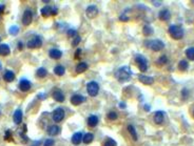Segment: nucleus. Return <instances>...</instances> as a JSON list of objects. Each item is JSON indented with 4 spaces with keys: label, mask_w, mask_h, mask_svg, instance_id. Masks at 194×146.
Listing matches in <instances>:
<instances>
[{
    "label": "nucleus",
    "mask_w": 194,
    "mask_h": 146,
    "mask_svg": "<svg viewBox=\"0 0 194 146\" xmlns=\"http://www.w3.org/2000/svg\"><path fill=\"white\" fill-rule=\"evenodd\" d=\"M116 79H117L119 82H126L129 81L132 77V71L131 68L129 66H121L117 69L115 74Z\"/></svg>",
    "instance_id": "1"
},
{
    "label": "nucleus",
    "mask_w": 194,
    "mask_h": 146,
    "mask_svg": "<svg viewBox=\"0 0 194 146\" xmlns=\"http://www.w3.org/2000/svg\"><path fill=\"white\" fill-rule=\"evenodd\" d=\"M168 32H169V34H170V36L172 37L173 39L179 40L184 37V29H183L181 26L171 25V26H169Z\"/></svg>",
    "instance_id": "2"
},
{
    "label": "nucleus",
    "mask_w": 194,
    "mask_h": 146,
    "mask_svg": "<svg viewBox=\"0 0 194 146\" xmlns=\"http://www.w3.org/2000/svg\"><path fill=\"white\" fill-rule=\"evenodd\" d=\"M144 45L148 46L149 48H151L154 52H159L165 47V43L161 40L156 39V40H148L144 42Z\"/></svg>",
    "instance_id": "3"
},
{
    "label": "nucleus",
    "mask_w": 194,
    "mask_h": 146,
    "mask_svg": "<svg viewBox=\"0 0 194 146\" xmlns=\"http://www.w3.org/2000/svg\"><path fill=\"white\" fill-rule=\"evenodd\" d=\"M135 62H136L137 66H138L140 72H146L148 69V61L147 59L142 55H136L135 56Z\"/></svg>",
    "instance_id": "4"
},
{
    "label": "nucleus",
    "mask_w": 194,
    "mask_h": 146,
    "mask_svg": "<svg viewBox=\"0 0 194 146\" xmlns=\"http://www.w3.org/2000/svg\"><path fill=\"white\" fill-rule=\"evenodd\" d=\"M87 91L89 96L95 97L97 96L98 91H99V85L97 83L96 81H90L89 83L87 84Z\"/></svg>",
    "instance_id": "5"
},
{
    "label": "nucleus",
    "mask_w": 194,
    "mask_h": 146,
    "mask_svg": "<svg viewBox=\"0 0 194 146\" xmlns=\"http://www.w3.org/2000/svg\"><path fill=\"white\" fill-rule=\"evenodd\" d=\"M41 45H42L41 38L38 36H33L31 39L28 41L26 46L29 47V48H38V47H41Z\"/></svg>",
    "instance_id": "6"
},
{
    "label": "nucleus",
    "mask_w": 194,
    "mask_h": 146,
    "mask_svg": "<svg viewBox=\"0 0 194 146\" xmlns=\"http://www.w3.org/2000/svg\"><path fill=\"white\" fill-rule=\"evenodd\" d=\"M64 118V110L61 107H57L54 112H53V120L55 121L56 123L61 122Z\"/></svg>",
    "instance_id": "7"
},
{
    "label": "nucleus",
    "mask_w": 194,
    "mask_h": 146,
    "mask_svg": "<svg viewBox=\"0 0 194 146\" xmlns=\"http://www.w3.org/2000/svg\"><path fill=\"white\" fill-rule=\"evenodd\" d=\"M40 13L43 17H50L52 15H56L58 13V10L56 8H52V6H47H47L41 8Z\"/></svg>",
    "instance_id": "8"
},
{
    "label": "nucleus",
    "mask_w": 194,
    "mask_h": 146,
    "mask_svg": "<svg viewBox=\"0 0 194 146\" xmlns=\"http://www.w3.org/2000/svg\"><path fill=\"white\" fill-rule=\"evenodd\" d=\"M32 20H33V13L30 10H25L23 13V16H22V23H23V25H30L32 23Z\"/></svg>",
    "instance_id": "9"
},
{
    "label": "nucleus",
    "mask_w": 194,
    "mask_h": 146,
    "mask_svg": "<svg viewBox=\"0 0 194 146\" xmlns=\"http://www.w3.org/2000/svg\"><path fill=\"white\" fill-rule=\"evenodd\" d=\"M97 14H98V10H97V8L95 6V5H90V6H88L87 10H86V15H87L88 18H95L97 16Z\"/></svg>",
    "instance_id": "10"
},
{
    "label": "nucleus",
    "mask_w": 194,
    "mask_h": 146,
    "mask_svg": "<svg viewBox=\"0 0 194 146\" xmlns=\"http://www.w3.org/2000/svg\"><path fill=\"white\" fill-rule=\"evenodd\" d=\"M84 101H86V98L84 96H81V95H74V96L71 97V103L73 105H75V106L80 105Z\"/></svg>",
    "instance_id": "11"
},
{
    "label": "nucleus",
    "mask_w": 194,
    "mask_h": 146,
    "mask_svg": "<svg viewBox=\"0 0 194 146\" xmlns=\"http://www.w3.org/2000/svg\"><path fill=\"white\" fill-rule=\"evenodd\" d=\"M53 99L57 102H63L64 101V95L59 88H56L53 91Z\"/></svg>",
    "instance_id": "12"
},
{
    "label": "nucleus",
    "mask_w": 194,
    "mask_h": 146,
    "mask_svg": "<svg viewBox=\"0 0 194 146\" xmlns=\"http://www.w3.org/2000/svg\"><path fill=\"white\" fill-rule=\"evenodd\" d=\"M138 80L142 82L144 85H151V84L154 83V79L152 77H149V76L146 75H139L138 76Z\"/></svg>",
    "instance_id": "13"
},
{
    "label": "nucleus",
    "mask_w": 194,
    "mask_h": 146,
    "mask_svg": "<svg viewBox=\"0 0 194 146\" xmlns=\"http://www.w3.org/2000/svg\"><path fill=\"white\" fill-rule=\"evenodd\" d=\"M158 18L161 21H168L171 18V13L170 11L167 10V8H164L158 13Z\"/></svg>",
    "instance_id": "14"
},
{
    "label": "nucleus",
    "mask_w": 194,
    "mask_h": 146,
    "mask_svg": "<svg viewBox=\"0 0 194 146\" xmlns=\"http://www.w3.org/2000/svg\"><path fill=\"white\" fill-rule=\"evenodd\" d=\"M31 87H32L31 82H30L29 80H26V79H22V80L19 82V88L22 91H28Z\"/></svg>",
    "instance_id": "15"
},
{
    "label": "nucleus",
    "mask_w": 194,
    "mask_h": 146,
    "mask_svg": "<svg viewBox=\"0 0 194 146\" xmlns=\"http://www.w3.org/2000/svg\"><path fill=\"white\" fill-rule=\"evenodd\" d=\"M164 119H165V114L163 112L158 110V112H156L154 114V122L156 124H158V125L164 122Z\"/></svg>",
    "instance_id": "16"
},
{
    "label": "nucleus",
    "mask_w": 194,
    "mask_h": 146,
    "mask_svg": "<svg viewBox=\"0 0 194 146\" xmlns=\"http://www.w3.org/2000/svg\"><path fill=\"white\" fill-rule=\"evenodd\" d=\"M49 55L52 59H55V60H58V59H60L61 56H62V53L61 51H59L58 48H52L49 53Z\"/></svg>",
    "instance_id": "17"
},
{
    "label": "nucleus",
    "mask_w": 194,
    "mask_h": 146,
    "mask_svg": "<svg viewBox=\"0 0 194 146\" xmlns=\"http://www.w3.org/2000/svg\"><path fill=\"white\" fill-rule=\"evenodd\" d=\"M22 116H23L22 110H16L15 112H14V115H13L14 122H15L16 124H20L21 121H22Z\"/></svg>",
    "instance_id": "18"
},
{
    "label": "nucleus",
    "mask_w": 194,
    "mask_h": 146,
    "mask_svg": "<svg viewBox=\"0 0 194 146\" xmlns=\"http://www.w3.org/2000/svg\"><path fill=\"white\" fill-rule=\"evenodd\" d=\"M82 139H84V137H82V133H80V131L75 133L73 135V137H72V143H73L74 145H78V144H80Z\"/></svg>",
    "instance_id": "19"
},
{
    "label": "nucleus",
    "mask_w": 194,
    "mask_h": 146,
    "mask_svg": "<svg viewBox=\"0 0 194 146\" xmlns=\"http://www.w3.org/2000/svg\"><path fill=\"white\" fill-rule=\"evenodd\" d=\"M47 133L50 136H57L58 133H60V127L58 125H51L47 129Z\"/></svg>",
    "instance_id": "20"
},
{
    "label": "nucleus",
    "mask_w": 194,
    "mask_h": 146,
    "mask_svg": "<svg viewBox=\"0 0 194 146\" xmlns=\"http://www.w3.org/2000/svg\"><path fill=\"white\" fill-rule=\"evenodd\" d=\"M11 53V48L8 44H0V56H8L10 55Z\"/></svg>",
    "instance_id": "21"
},
{
    "label": "nucleus",
    "mask_w": 194,
    "mask_h": 146,
    "mask_svg": "<svg viewBox=\"0 0 194 146\" xmlns=\"http://www.w3.org/2000/svg\"><path fill=\"white\" fill-rule=\"evenodd\" d=\"M98 123V117L95 115H91L88 119V125L91 126V127H95Z\"/></svg>",
    "instance_id": "22"
},
{
    "label": "nucleus",
    "mask_w": 194,
    "mask_h": 146,
    "mask_svg": "<svg viewBox=\"0 0 194 146\" xmlns=\"http://www.w3.org/2000/svg\"><path fill=\"white\" fill-rule=\"evenodd\" d=\"M3 79H4L6 82H12V81L15 79V74L12 71H6L3 75Z\"/></svg>",
    "instance_id": "23"
},
{
    "label": "nucleus",
    "mask_w": 194,
    "mask_h": 146,
    "mask_svg": "<svg viewBox=\"0 0 194 146\" xmlns=\"http://www.w3.org/2000/svg\"><path fill=\"white\" fill-rule=\"evenodd\" d=\"M88 69V64L86 62H80L78 65L76 66V73L77 74H81Z\"/></svg>",
    "instance_id": "24"
},
{
    "label": "nucleus",
    "mask_w": 194,
    "mask_h": 146,
    "mask_svg": "<svg viewBox=\"0 0 194 146\" xmlns=\"http://www.w3.org/2000/svg\"><path fill=\"white\" fill-rule=\"evenodd\" d=\"M154 33V29H153V27L150 24H147V25L144 26V29H142V34L144 35V36H151V35Z\"/></svg>",
    "instance_id": "25"
},
{
    "label": "nucleus",
    "mask_w": 194,
    "mask_h": 146,
    "mask_svg": "<svg viewBox=\"0 0 194 146\" xmlns=\"http://www.w3.org/2000/svg\"><path fill=\"white\" fill-rule=\"evenodd\" d=\"M82 140H84V142L86 144H90L93 140H94V135H93L92 133H86V135L84 136V139H82Z\"/></svg>",
    "instance_id": "26"
},
{
    "label": "nucleus",
    "mask_w": 194,
    "mask_h": 146,
    "mask_svg": "<svg viewBox=\"0 0 194 146\" xmlns=\"http://www.w3.org/2000/svg\"><path fill=\"white\" fill-rule=\"evenodd\" d=\"M54 73L58 76H62L63 74L66 73V68L62 65H56L55 68H54Z\"/></svg>",
    "instance_id": "27"
},
{
    "label": "nucleus",
    "mask_w": 194,
    "mask_h": 146,
    "mask_svg": "<svg viewBox=\"0 0 194 146\" xmlns=\"http://www.w3.org/2000/svg\"><path fill=\"white\" fill-rule=\"evenodd\" d=\"M186 56L187 58L191 61H194V47H189L186 50Z\"/></svg>",
    "instance_id": "28"
},
{
    "label": "nucleus",
    "mask_w": 194,
    "mask_h": 146,
    "mask_svg": "<svg viewBox=\"0 0 194 146\" xmlns=\"http://www.w3.org/2000/svg\"><path fill=\"white\" fill-rule=\"evenodd\" d=\"M36 75H37V77H39V78H45V76L47 75V71L45 67H39L37 69Z\"/></svg>",
    "instance_id": "29"
},
{
    "label": "nucleus",
    "mask_w": 194,
    "mask_h": 146,
    "mask_svg": "<svg viewBox=\"0 0 194 146\" xmlns=\"http://www.w3.org/2000/svg\"><path fill=\"white\" fill-rule=\"evenodd\" d=\"M188 66H189V64H188V62H187L186 60L179 61V63H178V69L179 71L186 72L187 69H188Z\"/></svg>",
    "instance_id": "30"
},
{
    "label": "nucleus",
    "mask_w": 194,
    "mask_h": 146,
    "mask_svg": "<svg viewBox=\"0 0 194 146\" xmlns=\"http://www.w3.org/2000/svg\"><path fill=\"white\" fill-rule=\"evenodd\" d=\"M128 131L130 133V135L132 136V138L136 141L137 140V133H136V131H135V127L130 124V125H128Z\"/></svg>",
    "instance_id": "31"
},
{
    "label": "nucleus",
    "mask_w": 194,
    "mask_h": 146,
    "mask_svg": "<svg viewBox=\"0 0 194 146\" xmlns=\"http://www.w3.org/2000/svg\"><path fill=\"white\" fill-rule=\"evenodd\" d=\"M102 146H117V143H116L114 139L107 138L105 140V142H103V144H102Z\"/></svg>",
    "instance_id": "32"
},
{
    "label": "nucleus",
    "mask_w": 194,
    "mask_h": 146,
    "mask_svg": "<svg viewBox=\"0 0 194 146\" xmlns=\"http://www.w3.org/2000/svg\"><path fill=\"white\" fill-rule=\"evenodd\" d=\"M167 62H168V58H167V56H165V55L160 56V57L157 59V61H156V63H157L158 65H165Z\"/></svg>",
    "instance_id": "33"
},
{
    "label": "nucleus",
    "mask_w": 194,
    "mask_h": 146,
    "mask_svg": "<svg viewBox=\"0 0 194 146\" xmlns=\"http://www.w3.org/2000/svg\"><path fill=\"white\" fill-rule=\"evenodd\" d=\"M108 118L110 119V120L114 121V120H117V118H118V115L116 114L115 112H110L109 114H108Z\"/></svg>",
    "instance_id": "34"
},
{
    "label": "nucleus",
    "mask_w": 194,
    "mask_h": 146,
    "mask_svg": "<svg viewBox=\"0 0 194 146\" xmlns=\"http://www.w3.org/2000/svg\"><path fill=\"white\" fill-rule=\"evenodd\" d=\"M18 32H19V27L17 25H13L10 27V34L11 35H17Z\"/></svg>",
    "instance_id": "35"
},
{
    "label": "nucleus",
    "mask_w": 194,
    "mask_h": 146,
    "mask_svg": "<svg viewBox=\"0 0 194 146\" xmlns=\"http://www.w3.org/2000/svg\"><path fill=\"white\" fill-rule=\"evenodd\" d=\"M80 41H81V38L79 36H76L74 38L73 42H72V45H73V46H76V45H78L79 43H80Z\"/></svg>",
    "instance_id": "36"
},
{
    "label": "nucleus",
    "mask_w": 194,
    "mask_h": 146,
    "mask_svg": "<svg viewBox=\"0 0 194 146\" xmlns=\"http://www.w3.org/2000/svg\"><path fill=\"white\" fill-rule=\"evenodd\" d=\"M54 145V140H52V139H47L45 141V143H43V146H53Z\"/></svg>",
    "instance_id": "37"
},
{
    "label": "nucleus",
    "mask_w": 194,
    "mask_h": 146,
    "mask_svg": "<svg viewBox=\"0 0 194 146\" xmlns=\"http://www.w3.org/2000/svg\"><path fill=\"white\" fill-rule=\"evenodd\" d=\"M76 33L77 32L75 29H69L68 31V36L69 37H76Z\"/></svg>",
    "instance_id": "38"
},
{
    "label": "nucleus",
    "mask_w": 194,
    "mask_h": 146,
    "mask_svg": "<svg viewBox=\"0 0 194 146\" xmlns=\"http://www.w3.org/2000/svg\"><path fill=\"white\" fill-rule=\"evenodd\" d=\"M181 95H183V97H184V99H186L187 97H188V95H189V91H188V89H187V88L183 89V91H181Z\"/></svg>",
    "instance_id": "39"
},
{
    "label": "nucleus",
    "mask_w": 194,
    "mask_h": 146,
    "mask_svg": "<svg viewBox=\"0 0 194 146\" xmlns=\"http://www.w3.org/2000/svg\"><path fill=\"white\" fill-rule=\"evenodd\" d=\"M80 54H81V50H80V48H77L76 53H75V59H79Z\"/></svg>",
    "instance_id": "40"
},
{
    "label": "nucleus",
    "mask_w": 194,
    "mask_h": 146,
    "mask_svg": "<svg viewBox=\"0 0 194 146\" xmlns=\"http://www.w3.org/2000/svg\"><path fill=\"white\" fill-rule=\"evenodd\" d=\"M119 19H120V21H128L129 20V18L127 17L126 14H122V15L119 17Z\"/></svg>",
    "instance_id": "41"
},
{
    "label": "nucleus",
    "mask_w": 194,
    "mask_h": 146,
    "mask_svg": "<svg viewBox=\"0 0 194 146\" xmlns=\"http://www.w3.org/2000/svg\"><path fill=\"white\" fill-rule=\"evenodd\" d=\"M18 48L19 50H22V48H23V43H22L21 41L18 42Z\"/></svg>",
    "instance_id": "42"
},
{
    "label": "nucleus",
    "mask_w": 194,
    "mask_h": 146,
    "mask_svg": "<svg viewBox=\"0 0 194 146\" xmlns=\"http://www.w3.org/2000/svg\"><path fill=\"white\" fill-rule=\"evenodd\" d=\"M4 5H0V15H1V13H2L3 11H4Z\"/></svg>",
    "instance_id": "43"
},
{
    "label": "nucleus",
    "mask_w": 194,
    "mask_h": 146,
    "mask_svg": "<svg viewBox=\"0 0 194 146\" xmlns=\"http://www.w3.org/2000/svg\"><path fill=\"white\" fill-rule=\"evenodd\" d=\"M10 136H11V133H10V131H6V136H5V139L8 140V139L10 138Z\"/></svg>",
    "instance_id": "44"
},
{
    "label": "nucleus",
    "mask_w": 194,
    "mask_h": 146,
    "mask_svg": "<svg viewBox=\"0 0 194 146\" xmlns=\"http://www.w3.org/2000/svg\"><path fill=\"white\" fill-rule=\"evenodd\" d=\"M152 3H153V4H155V5L161 4V2H160V1H152Z\"/></svg>",
    "instance_id": "45"
},
{
    "label": "nucleus",
    "mask_w": 194,
    "mask_h": 146,
    "mask_svg": "<svg viewBox=\"0 0 194 146\" xmlns=\"http://www.w3.org/2000/svg\"><path fill=\"white\" fill-rule=\"evenodd\" d=\"M144 110H146V112H149V110H150V106H149V105H144Z\"/></svg>",
    "instance_id": "46"
},
{
    "label": "nucleus",
    "mask_w": 194,
    "mask_h": 146,
    "mask_svg": "<svg viewBox=\"0 0 194 146\" xmlns=\"http://www.w3.org/2000/svg\"><path fill=\"white\" fill-rule=\"evenodd\" d=\"M40 143H41L40 141H35V143H34V145H33V146H39Z\"/></svg>",
    "instance_id": "47"
},
{
    "label": "nucleus",
    "mask_w": 194,
    "mask_h": 146,
    "mask_svg": "<svg viewBox=\"0 0 194 146\" xmlns=\"http://www.w3.org/2000/svg\"><path fill=\"white\" fill-rule=\"evenodd\" d=\"M119 106H120V107H126V104H125V103H120V104H119Z\"/></svg>",
    "instance_id": "48"
},
{
    "label": "nucleus",
    "mask_w": 194,
    "mask_h": 146,
    "mask_svg": "<svg viewBox=\"0 0 194 146\" xmlns=\"http://www.w3.org/2000/svg\"><path fill=\"white\" fill-rule=\"evenodd\" d=\"M1 68H2V65H1V63H0V71H1Z\"/></svg>",
    "instance_id": "49"
},
{
    "label": "nucleus",
    "mask_w": 194,
    "mask_h": 146,
    "mask_svg": "<svg viewBox=\"0 0 194 146\" xmlns=\"http://www.w3.org/2000/svg\"><path fill=\"white\" fill-rule=\"evenodd\" d=\"M193 117H194V112H193Z\"/></svg>",
    "instance_id": "50"
},
{
    "label": "nucleus",
    "mask_w": 194,
    "mask_h": 146,
    "mask_svg": "<svg viewBox=\"0 0 194 146\" xmlns=\"http://www.w3.org/2000/svg\"><path fill=\"white\" fill-rule=\"evenodd\" d=\"M0 41H1V40H0Z\"/></svg>",
    "instance_id": "51"
}]
</instances>
